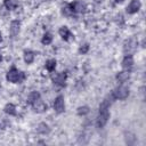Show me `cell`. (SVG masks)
<instances>
[{"label": "cell", "instance_id": "cell-20", "mask_svg": "<svg viewBox=\"0 0 146 146\" xmlns=\"http://www.w3.org/2000/svg\"><path fill=\"white\" fill-rule=\"evenodd\" d=\"M89 107L88 106H80V107H78V110H76V113L79 114V115H86V114H88L89 113Z\"/></svg>", "mask_w": 146, "mask_h": 146}, {"label": "cell", "instance_id": "cell-7", "mask_svg": "<svg viewBox=\"0 0 146 146\" xmlns=\"http://www.w3.org/2000/svg\"><path fill=\"white\" fill-rule=\"evenodd\" d=\"M54 110L57 113H63L65 111V104H64V97L62 95L57 96L54 102Z\"/></svg>", "mask_w": 146, "mask_h": 146}, {"label": "cell", "instance_id": "cell-11", "mask_svg": "<svg viewBox=\"0 0 146 146\" xmlns=\"http://www.w3.org/2000/svg\"><path fill=\"white\" fill-rule=\"evenodd\" d=\"M59 35L65 40V41H68L73 35H72V33H71V31L68 30V27L67 26H62L60 29H59Z\"/></svg>", "mask_w": 146, "mask_h": 146}, {"label": "cell", "instance_id": "cell-5", "mask_svg": "<svg viewBox=\"0 0 146 146\" xmlns=\"http://www.w3.org/2000/svg\"><path fill=\"white\" fill-rule=\"evenodd\" d=\"M67 74L65 72H60V73H54L51 74V80L55 84L59 86V87H65V81H66Z\"/></svg>", "mask_w": 146, "mask_h": 146}, {"label": "cell", "instance_id": "cell-24", "mask_svg": "<svg viewBox=\"0 0 146 146\" xmlns=\"http://www.w3.org/2000/svg\"><path fill=\"white\" fill-rule=\"evenodd\" d=\"M124 0H115V2H123Z\"/></svg>", "mask_w": 146, "mask_h": 146}, {"label": "cell", "instance_id": "cell-2", "mask_svg": "<svg viewBox=\"0 0 146 146\" xmlns=\"http://www.w3.org/2000/svg\"><path fill=\"white\" fill-rule=\"evenodd\" d=\"M137 46H138V41L135 36H131L129 39H127L123 43V52L125 55H132L136 49H137Z\"/></svg>", "mask_w": 146, "mask_h": 146}, {"label": "cell", "instance_id": "cell-1", "mask_svg": "<svg viewBox=\"0 0 146 146\" xmlns=\"http://www.w3.org/2000/svg\"><path fill=\"white\" fill-rule=\"evenodd\" d=\"M25 78V74L21 71H18L15 66H13L6 74V79L9 81V82H13V83H17V82H21L23 79Z\"/></svg>", "mask_w": 146, "mask_h": 146}, {"label": "cell", "instance_id": "cell-9", "mask_svg": "<svg viewBox=\"0 0 146 146\" xmlns=\"http://www.w3.org/2000/svg\"><path fill=\"white\" fill-rule=\"evenodd\" d=\"M32 107H33V110H34L35 112H38V113H42V112L47 111V105L43 103V100H42L41 98H39L38 100H35V102L32 104Z\"/></svg>", "mask_w": 146, "mask_h": 146}, {"label": "cell", "instance_id": "cell-4", "mask_svg": "<svg viewBox=\"0 0 146 146\" xmlns=\"http://www.w3.org/2000/svg\"><path fill=\"white\" fill-rule=\"evenodd\" d=\"M115 99H125L129 96V89L125 86H119L112 91Z\"/></svg>", "mask_w": 146, "mask_h": 146}, {"label": "cell", "instance_id": "cell-10", "mask_svg": "<svg viewBox=\"0 0 146 146\" xmlns=\"http://www.w3.org/2000/svg\"><path fill=\"white\" fill-rule=\"evenodd\" d=\"M19 26H21L19 21H13V22L10 23L9 31H10V35H11V36H16V35L19 33Z\"/></svg>", "mask_w": 146, "mask_h": 146}, {"label": "cell", "instance_id": "cell-21", "mask_svg": "<svg viewBox=\"0 0 146 146\" xmlns=\"http://www.w3.org/2000/svg\"><path fill=\"white\" fill-rule=\"evenodd\" d=\"M38 132L40 133H48L49 132V128L46 123H40L39 127H38Z\"/></svg>", "mask_w": 146, "mask_h": 146}, {"label": "cell", "instance_id": "cell-18", "mask_svg": "<svg viewBox=\"0 0 146 146\" xmlns=\"http://www.w3.org/2000/svg\"><path fill=\"white\" fill-rule=\"evenodd\" d=\"M51 41H52V35H51L49 32H46V33L43 34L42 39H41V42H42L43 44H49V43H51Z\"/></svg>", "mask_w": 146, "mask_h": 146}, {"label": "cell", "instance_id": "cell-3", "mask_svg": "<svg viewBox=\"0 0 146 146\" xmlns=\"http://www.w3.org/2000/svg\"><path fill=\"white\" fill-rule=\"evenodd\" d=\"M68 7L73 14H82V13H86V10H87L86 3L82 2L81 0H75V1L68 3Z\"/></svg>", "mask_w": 146, "mask_h": 146}, {"label": "cell", "instance_id": "cell-19", "mask_svg": "<svg viewBox=\"0 0 146 146\" xmlns=\"http://www.w3.org/2000/svg\"><path fill=\"white\" fill-rule=\"evenodd\" d=\"M56 67V59H48L46 62V68L49 71V72H52Z\"/></svg>", "mask_w": 146, "mask_h": 146}, {"label": "cell", "instance_id": "cell-27", "mask_svg": "<svg viewBox=\"0 0 146 146\" xmlns=\"http://www.w3.org/2000/svg\"><path fill=\"white\" fill-rule=\"evenodd\" d=\"M96 1H97V2H100V1H102V0H96Z\"/></svg>", "mask_w": 146, "mask_h": 146}, {"label": "cell", "instance_id": "cell-15", "mask_svg": "<svg viewBox=\"0 0 146 146\" xmlns=\"http://www.w3.org/2000/svg\"><path fill=\"white\" fill-rule=\"evenodd\" d=\"M34 59V52L31 50H25L24 51V62L26 64H31Z\"/></svg>", "mask_w": 146, "mask_h": 146}, {"label": "cell", "instance_id": "cell-22", "mask_svg": "<svg viewBox=\"0 0 146 146\" xmlns=\"http://www.w3.org/2000/svg\"><path fill=\"white\" fill-rule=\"evenodd\" d=\"M62 14H63L64 16H67V17H70V16L73 15V13H72V10L70 9L68 5H66V6H64V7L62 8Z\"/></svg>", "mask_w": 146, "mask_h": 146}, {"label": "cell", "instance_id": "cell-6", "mask_svg": "<svg viewBox=\"0 0 146 146\" xmlns=\"http://www.w3.org/2000/svg\"><path fill=\"white\" fill-rule=\"evenodd\" d=\"M108 119H110V112L108 111H99V115H98L97 122H96L97 127L98 128H104L105 124L107 123Z\"/></svg>", "mask_w": 146, "mask_h": 146}, {"label": "cell", "instance_id": "cell-13", "mask_svg": "<svg viewBox=\"0 0 146 146\" xmlns=\"http://www.w3.org/2000/svg\"><path fill=\"white\" fill-rule=\"evenodd\" d=\"M129 78H130L129 71H121V72H119V73L116 74V80H117L119 82H121V83L125 82Z\"/></svg>", "mask_w": 146, "mask_h": 146}, {"label": "cell", "instance_id": "cell-8", "mask_svg": "<svg viewBox=\"0 0 146 146\" xmlns=\"http://www.w3.org/2000/svg\"><path fill=\"white\" fill-rule=\"evenodd\" d=\"M141 7V3L139 0H131V2L127 7V13L128 14H135L137 13Z\"/></svg>", "mask_w": 146, "mask_h": 146}, {"label": "cell", "instance_id": "cell-12", "mask_svg": "<svg viewBox=\"0 0 146 146\" xmlns=\"http://www.w3.org/2000/svg\"><path fill=\"white\" fill-rule=\"evenodd\" d=\"M133 65V58L132 55H125L122 60V67L123 68H130Z\"/></svg>", "mask_w": 146, "mask_h": 146}, {"label": "cell", "instance_id": "cell-25", "mask_svg": "<svg viewBox=\"0 0 146 146\" xmlns=\"http://www.w3.org/2000/svg\"><path fill=\"white\" fill-rule=\"evenodd\" d=\"M2 60V56H1V54H0V62Z\"/></svg>", "mask_w": 146, "mask_h": 146}, {"label": "cell", "instance_id": "cell-26", "mask_svg": "<svg viewBox=\"0 0 146 146\" xmlns=\"http://www.w3.org/2000/svg\"><path fill=\"white\" fill-rule=\"evenodd\" d=\"M1 40H2V36H1V33H0V42H1Z\"/></svg>", "mask_w": 146, "mask_h": 146}, {"label": "cell", "instance_id": "cell-14", "mask_svg": "<svg viewBox=\"0 0 146 146\" xmlns=\"http://www.w3.org/2000/svg\"><path fill=\"white\" fill-rule=\"evenodd\" d=\"M3 6L7 9L13 10V9H15L18 6V0H5L3 1Z\"/></svg>", "mask_w": 146, "mask_h": 146}, {"label": "cell", "instance_id": "cell-16", "mask_svg": "<svg viewBox=\"0 0 146 146\" xmlns=\"http://www.w3.org/2000/svg\"><path fill=\"white\" fill-rule=\"evenodd\" d=\"M3 111H5V113H7V114H9V115H16V107H15V105L11 104V103L6 104Z\"/></svg>", "mask_w": 146, "mask_h": 146}, {"label": "cell", "instance_id": "cell-23", "mask_svg": "<svg viewBox=\"0 0 146 146\" xmlns=\"http://www.w3.org/2000/svg\"><path fill=\"white\" fill-rule=\"evenodd\" d=\"M88 50H89V43L81 44V47L79 48V52H80V54H87Z\"/></svg>", "mask_w": 146, "mask_h": 146}, {"label": "cell", "instance_id": "cell-17", "mask_svg": "<svg viewBox=\"0 0 146 146\" xmlns=\"http://www.w3.org/2000/svg\"><path fill=\"white\" fill-rule=\"evenodd\" d=\"M40 98V94L38 92V91H32L30 95H29V97H27V103L30 104V105H32L35 100H38Z\"/></svg>", "mask_w": 146, "mask_h": 146}]
</instances>
